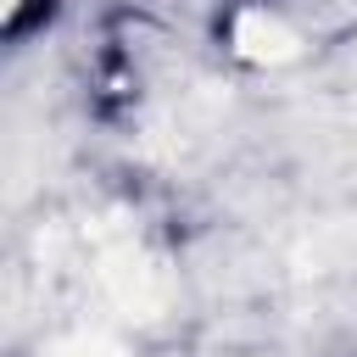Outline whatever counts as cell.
<instances>
[{"label":"cell","mask_w":357,"mask_h":357,"mask_svg":"<svg viewBox=\"0 0 357 357\" xmlns=\"http://www.w3.org/2000/svg\"><path fill=\"white\" fill-rule=\"evenodd\" d=\"M100 284H106V296H112L128 318H156V312L167 307V279H162V268H156L134 240L100 245Z\"/></svg>","instance_id":"6da1fadb"},{"label":"cell","mask_w":357,"mask_h":357,"mask_svg":"<svg viewBox=\"0 0 357 357\" xmlns=\"http://www.w3.org/2000/svg\"><path fill=\"white\" fill-rule=\"evenodd\" d=\"M234 45H240L251 61H290V56L301 50V39H296L279 17H268V11H245V17L234 22Z\"/></svg>","instance_id":"7a4b0ae2"},{"label":"cell","mask_w":357,"mask_h":357,"mask_svg":"<svg viewBox=\"0 0 357 357\" xmlns=\"http://www.w3.org/2000/svg\"><path fill=\"white\" fill-rule=\"evenodd\" d=\"M50 357H123V346H117V340H106V335L78 329V335L56 340V346H50Z\"/></svg>","instance_id":"3957f363"}]
</instances>
